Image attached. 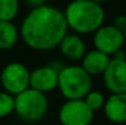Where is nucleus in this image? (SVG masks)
I'll use <instances>...</instances> for the list:
<instances>
[{
  "instance_id": "7ed1b4c3",
  "label": "nucleus",
  "mask_w": 126,
  "mask_h": 125,
  "mask_svg": "<svg viewBox=\"0 0 126 125\" xmlns=\"http://www.w3.org/2000/svg\"><path fill=\"white\" fill-rule=\"evenodd\" d=\"M58 88L66 101L83 99L92 89V76L84 71L81 65H65L59 72Z\"/></svg>"
},
{
  "instance_id": "0eeeda50",
  "label": "nucleus",
  "mask_w": 126,
  "mask_h": 125,
  "mask_svg": "<svg viewBox=\"0 0 126 125\" xmlns=\"http://www.w3.org/2000/svg\"><path fill=\"white\" fill-rule=\"evenodd\" d=\"M93 44L94 49L111 56L116 52L123 49L125 44L124 32L118 30L113 25H103L94 32Z\"/></svg>"
},
{
  "instance_id": "6e6552de",
  "label": "nucleus",
  "mask_w": 126,
  "mask_h": 125,
  "mask_svg": "<svg viewBox=\"0 0 126 125\" xmlns=\"http://www.w3.org/2000/svg\"><path fill=\"white\" fill-rule=\"evenodd\" d=\"M105 87L113 93H126V60L113 59L103 74Z\"/></svg>"
},
{
  "instance_id": "a211bd4d",
  "label": "nucleus",
  "mask_w": 126,
  "mask_h": 125,
  "mask_svg": "<svg viewBox=\"0 0 126 125\" xmlns=\"http://www.w3.org/2000/svg\"><path fill=\"white\" fill-rule=\"evenodd\" d=\"M26 4L30 6V9H36V7L44 5L45 1H43V0H28V1H26Z\"/></svg>"
},
{
  "instance_id": "dca6fc26",
  "label": "nucleus",
  "mask_w": 126,
  "mask_h": 125,
  "mask_svg": "<svg viewBox=\"0 0 126 125\" xmlns=\"http://www.w3.org/2000/svg\"><path fill=\"white\" fill-rule=\"evenodd\" d=\"M15 112V97L5 91H0V118Z\"/></svg>"
},
{
  "instance_id": "20e7f679",
  "label": "nucleus",
  "mask_w": 126,
  "mask_h": 125,
  "mask_svg": "<svg viewBox=\"0 0 126 125\" xmlns=\"http://www.w3.org/2000/svg\"><path fill=\"white\" fill-rule=\"evenodd\" d=\"M49 101L44 93L27 88L15 96V113L25 122L37 123L47 115Z\"/></svg>"
},
{
  "instance_id": "4468645a",
  "label": "nucleus",
  "mask_w": 126,
  "mask_h": 125,
  "mask_svg": "<svg viewBox=\"0 0 126 125\" xmlns=\"http://www.w3.org/2000/svg\"><path fill=\"white\" fill-rule=\"evenodd\" d=\"M20 11L17 0H0V22H12Z\"/></svg>"
},
{
  "instance_id": "39448f33",
  "label": "nucleus",
  "mask_w": 126,
  "mask_h": 125,
  "mask_svg": "<svg viewBox=\"0 0 126 125\" xmlns=\"http://www.w3.org/2000/svg\"><path fill=\"white\" fill-rule=\"evenodd\" d=\"M30 76L31 71L25 64L20 61H12L2 68L0 82L5 92L15 97L30 88Z\"/></svg>"
},
{
  "instance_id": "9b49d317",
  "label": "nucleus",
  "mask_w": 126,
  "mask_h": 125,
  "mask_svg": "<svg viewBox=\"0 0 126 125\" xmlns=\"http://www.w3.org/2000/svg\"><path fill=\"white\" fill-rule=\"evenodd\" d=\"M60 53L69 60H82L84 54L87 53L86 43L80 35L67 33L59 44Z\"/></svg>"
},
{
  "instance_id": "1a4fd4ad",
  "label": "nucleus",
  "mask_w": 126,
  "mask_h": 125,
  "mask_svg": "<svg viewBox=\"0 0 126 125\" xmlns=\"http://www.w3.org/2000/svg\"><path fill=\"white\" fill-rule=\"evenodd\" d=\"M59 72L55 71L49 65L38 66L31 71L30 76V88L38 91L41 93H48L58 87Z\"/></svg>"
},
{
  "instance_id": "9d476101",
  "label": "nucleus",
  "mask_w": 126,
  "mask_h": 125,
  "mask_svg": "<svg viewBox=\"0 0 126 125\" xmlns=\"http://www.w3.org/2000/svg\"><path fill=\"white\" fill-rule=\"evenodd\" d=\"M105 117L115 124L126 123V93H113L103 107Z\"/></svg>"
},
{
  "instance_id": "6ab92c4d",
  "label": "nucleus",
  "mask_w": 126,
  "mask_h": 125,
  "mask_svg": "<svg viewBox=\"0 0 126 125\" xmlns=\"http://www.w3.org/2000/svg\"><path fill=\"white\" fill-rule=\"evenodd\" d=\"M124 37H125V42H126V28H125V31H124Z\"/></svg>"
},
{
  "instance_id": "f8f14e48",
  "label": "nucleus",
  "mask_w": 126,
  "mask_h": 125,
  "mask_svg": "<svg viewBox=\"0 0 126 125\" xmlns=\"http://www.w3.org/2000/svg\"><path fill=\"white\" fill-rule=\"evenodd\" d=\"M111 56L97 50H88L81 60V66L88 75H103L105 69L108 68Z\"/></svg>"
},
{
  "instance_id": "f257e3e1",
  "label": "nucleus",
  "mask_w": 126,
  "mask_h": 125,
  "mask_svg": "<svg viewBox=\"0 0 126 125\" xmlns=\"http://www.w3.org/2000/svg\"><path fill=\"white\" fill-rule=\"evenodd\" d=\"M67 31L64 11L45 2L28 11L18 32L26 45L34 50L45 52L59 47Z\"/></svg>"
},
{
  "instance_id": "ddd939ff",
  "label": "nucleus",
  "mask_w": 126,
  "mask_h": 125,
  "mask_svg": "<svg viewBox=\"0 0 126 125\" xmlns=\"http://www.w3.org/2000/svg\"><path fill=\"white\" fill-rule=\"evenodd\" d=\"M20 37V32L14 22H0V49L12 48Z\"/></svg>"
},
{
  "instance_id": "423d86ee",
  "label": "nucleus",
  "mask_w": 126,
  "mask_h": 125,
  "mask_svg": "<svg viewBox=\"0 0 126 125\" xmlns=\"http://www.w3.org/2000/svg\"><path fill=\"white\" fill-rule=\"evenodd\" d=\"M58 117L61 125H89L93 120L94 112L83 99L65 101L59 109Z\"/></svg>"
},
{
  "instance_id": "f3484780",
  "label": "nucleus",
  "mask_w": 126,
  "mask_h": 125,
  "mask_svg": "<svg viewBox=\"0 0 126 125\" xmlns=\"http://www.w3.org/2000/svg\"><path fill=\"white\" fill-rule=\"evenodd\" d=\"M111 25L115 26L118 30H120V31L124 32L126 28V16L125 15H119V16H116V17L114 18V21H113Z\"/></svg>"
},
{
  "instance_id": "f03ea898",
  "label": "nucleus",
  "mask_w": 126,
  "mask_h": 125,
  "mask_svg": "<svg viewBox=\"0 0 126 125\" xmlns=\"http://www.w3.org/2000/svg\"><path fill=\"white\" fill-rule=\"evenodd\" d=\"M67 27L76 35L94 33L103 26L105 11L99 1L75 0L64 10Z\"/></svg>"
},
{
  "instance_id": "2eb2a0df",
  "label": "nucleus",
  "mask_w": 126,
  "mask_h": 125,
  "mask_svg": "<svg viewBox=\"0 0 126 125\" xmlns=\"http://www.w3.org/2000/svg\"><path fill=\"white\" fill-rule=\"evenodd\" d=\"M83 101L93 112H97L99 109H103V107L105 104V97H104V94L102 92L94 91V89H91L87 93V96L83 98Z\"/></svg>"
}]
</instances>
